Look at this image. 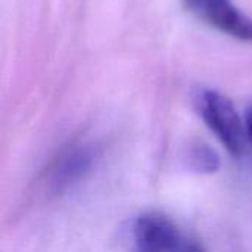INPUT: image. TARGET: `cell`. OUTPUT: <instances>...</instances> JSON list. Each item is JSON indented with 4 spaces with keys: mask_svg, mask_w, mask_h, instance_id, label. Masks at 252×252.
Masks as SVG:
<instances>
[{
    "mask_svg": "<svg viewBox=\"0 0 252 252\" xmlns=\"http://www.w3.org/2000/svg\"><path fill=\"white\" fill-rule=\"evenodd\" d=\"M193 105L229 154L239 157L244 152L247 130L233 102L217 90L202 87L193 93Z\"/></svg>",
    "mask_w": 252,
    "mask_h": 252,
    "instance_id": "obj_1",
    "label": "cell"
},
{
    "mask_svg": "<svg viewBox=\"0 0 252 252\" xmlns=\"http://www.w3.org/2000/svg\"><path fill=\"white\" fill-rule=\"evenodd\" d=\"M192 15L233 38L252 41V18L233 0H183Z\"/></svg>",
    "mask_w": 252,
    "mask_h": 252,
    "instance_id": "obj_2",
    "label": "cell"
},
{
    "mask_svg": "<svg viewBox=\"0 0 252 252\" xmlns=\"http://www.w3.org/2000/svg\"><path fill=\"white\" fill-rule=\"evenodd\" d=\"M128 242L133 252H173L179 250L177 227L161 214H142L128 229Z\"/></svg>",
    "mask_w": 252,
    "mask_h": 252,
    "instance_id": "obj_3",
    "label": "cell"
},
{
    "mask_svg": "<svg viewBox=\"0 0 252 252\" xmlns=\"http://www.w3.org/2000/svg\"><path fill=\"white\" fill-rule=\"evenodd\" d=\"M93 155L86 148H78L62 157L52 171V188L59 192L75 183L92 165Z\"/></svg>",
    "mask_w": 252,
    "mask_h": 252,
    "instance_id": "obj_4",
    "label": "cell"
},
{
    "mask_svg": "<svg viewBox=\"0 0 252 252\" xmlns=\"http://www.w3.org/2000/svg\"><path fill=\"white\" fill-rule=\"evenodd\" d=\"M186 159L189 168L198 174H214L221 165L219 152L202 140H196L189 146Z\"/></svg>",
    "mask_w": 252,
    "mask_h": 252,
    "instance_id": "obj_5",
    "label": "cell"
},
{
    "mask_svg": "<svg viewBox=\"0 0 252 252\" xmlns=\"http://www.w3.org/2000/svg\"><path fill=\"white\" fill-rule=\"evenodd\" d=\"M245 130H247V137L250 139L252 143V102L248 105L247 111H245Z\"/></svg>",
    "mask_w": 252,
    "mask_h": 252,
    "instance_id": "obj_6",
    "label": "cell"
},
{
    "mask_svg": "<svg viewBox=\"0 0 252 252\" xmlns=\"http://www.w3.org/2000/svg\"><path fill=\"white\" fill-rule=\"evenodd\" d=\"M180 252H202L199 248H196V247H185V248H182Z\"/></svg>",
    "mask_w": 252,
    "mask_h": 252,
    "instance_id": "obj_7",
    "label": "cell"
}]
</instances>
